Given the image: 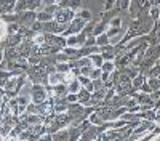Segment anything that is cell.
<instances>
[{"label":"cell","instance_id":"ba28073f","mask_svg":"<svg viewBox=\"0 0 160 141\" xmlns=\"http://www.w3.org/2000/svg\"><path fill=\"white\" fill-rule=\"evenodd\" d=\"M90 59H91V63L95 64L96 68H101V66H102V63H104L102 56H99V55H93V56H90Z\"/></svg>","mask_w":160,"mask_h":141},{"label":"cell","instance_id":"8992f818","mask_svg":"<svg viewBox=\"0 0 160 141\" xmlns=\"http://www.w3.org/2000/svg\"><path fill=\"white\" fill-rule=\"evenodd\" d=\"M53 139H71L69 128H68V130H58L56 133H53Z\"/></svg>","mask_w":160,"mask_h":141},{"label":"cell","instance_id":"8fae6325","mask_svg":"<svg viewBox=\"0 0 160 141\" xmlns=\"http://www.w3.org/2000/svg\"><path fill=\"white\" fill-rule=\"evenodd\" d=\"M55 2H56V0H42V3H43V5H53Z\"/></svg>","mask_w":160,"mask_h":141},{"label":"cell","instance_id":"52a82bcc","mask_svg":"<svg viewBox=\"0 0 160 141\" xmlns=\"http://www.w3.org/2000/svg\"><path fill=\"white\" fill-rule=\"evenodd\" d=\"M78 82H80V80H72V82L68 85L69 93H77V92H80V85H78Z\"/></svg>","mask_w":160,"mask_h":141},{"label":"cell","instance_id":"30bf717a","mask_svg":"<svg viewBox=\"0 0 160 141\" xmlns=\"http://www.w3.org/2000/svg\"><path fill=\"white\" fill-rule=\"evenodd\" d=\"M78 15H80V18H83V19H90L91 18V13L90 11H80Z\"/></svg>","mask_w":160,"mask_h":141},{"label":"cell","instance_id":"277c9868","mask_svg":"<svg viewBox=\"0 0 160 141\" xmlns=\"http://www.w3.org/2000/svg\"><path fill=\"white\" fill-rule=\"evenodd\" d=\"M77 96H78V103H82V104L88 106V103H90V99H91V96H90V90L82 88V90H80V92L77 93Z\"/></svg>","mask_w":160,"mask_h":141},{"label":"cell","instance_id":"3957f363","mask_svg":"<svg viewBox=\"0 0 160 141\" xmlns=\"http://www.w3.org/2000/svg\"><path fill=\"white\" fill-rule=\"evenodd\" d=\"M85 23H87V19H83V18H75V19H72V23H71V26L68 28V32L66 34H75V32H78V31H82V28L85 26Z\"/></svg>","mask_w":160,"mask_h":141},{"label":"cell","instance_id":"7a4b0ae2","mask_svg":"<svg viewBox=\"0 0 160 141\" xmlns=\"http://www.w3.org/2000/svg\"><path fill=\"white\" fill-rule=\"evenodd\" d=\"M71 18H72V10L59 7V10L56 11V21L58 23H69V21H72Z\"/></svg>","mask_w":160,"mask_h":141},{"label":"cell","instance_id":"5b68a950","mask_svg":"<svg viewBox=\"0 0 160 141\" xmlns=\"http://www.w3.org/2000/svg\"><path fill=\"white\" fill-rule=\"evenodd\" d=\"M146 83V77H144V74H141V75H136L135 77V80H133V88H135V92L136 90H139V88H142V85Z\"/></svg>","mask_w":160,"mask_h":141},{"label":"cell","instance_id":"9c48e42d","mask_svg":"<svg viewBox=\"0 0 160 141\" xmlns=\"http://www.w3.org/2000/svg\"><path fill=\"white\" fill-rule=\"evenodd\" d=\"M114 66H115V63H112V61H104L102 66H101V69H102L104 72H112Z\"/></svg>","mask_w":160,"mask_h":141},{"label":"cell","instance_id":"6da1fadb","mask_svg":"<svg viewBox=\"0 0 160 141\" xmlns=\"http://www.w3.org/2000/svg\"><path fill=\"white\" fill-rule=\"evenodd\" d=\"M31 99L35 104H40V103L47 101V92L42 85H34L31 90Z\"/></svg>","mask_w":160,"mask_h":141}]
</instances>
